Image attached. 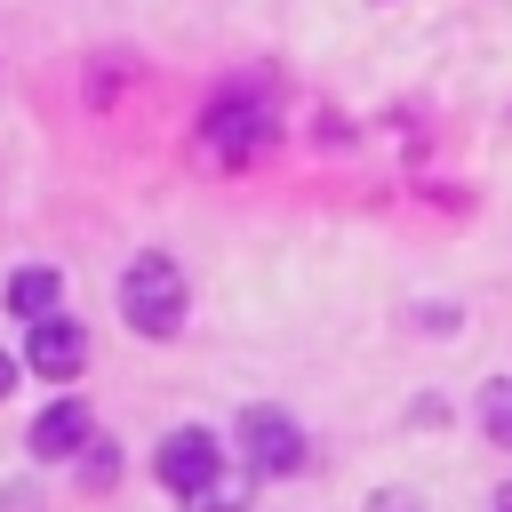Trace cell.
Returning a JSON list of instances; mask_svg holds the SVG:
<instances>
[{
	"label": "cell",
	"instance_id": "obj_10",
	"mask_svg": "<svg viewBox=\"0 0 512 512\" xmlns=\"http://www.w3.org/2000/svg\"><path fill=\"white\" fill-rule=\"evenodd\" d=\"M112 472H120V448H112V440H88V448H80V480H88V488H112Z\"/></svg>",
	"mask_w": 512,
	"mask_h": 512
},
{
	"label": "cell",
	"instance_id": "obj_2",
	"mask_svg": "<svg viewBox=\"0 0 512 512\" xmlns=\"http://www.w3.org/2000/svg\"><path fill=\"white\" fill-rule=\"evenodd\" d=\"M200 144H208V160L240 168V160H256V152L272 144V112H264L256 96H224V104H208V120H200Z\"/></svg>",
	"mask_w": 512,
	"mask_h": 512
},
{
	"label": "cell",
	"instance_id": "obj_9",
	"mask_svg": "<svg viewBox=\"0 0 512 512\" xmlns=\"http://www.w3.org/2000/svg\"><path fill=\"white\" fill-rule=\"evenodd\" d=\"M480 424H488L496 448H512V376L504 384H480Z\"/></svg>",
	"mask_w": 512,
	"mask_h": 512
},
{
	"label": "cell",
	"instance_id": "obj_7",
	"mask_svg": "<svg viewBox=\"0 0 512 512\" xmlns=\"http://www.w3.org/2000/svg\"><path fill=\"white\" fill-rule=\"evenodd\" d=\"M56 288H64L56 264H16V272H8V312H16L24 328H32V320H56Z\"/></svg>",
	"mask_w": 512,
	"mask_h": 512
},
{
	"label": "cell",
	"instance_id": "obj_1",
	"mask_svg": "<svg viewBox=\"0 0 512 512\" xmlns=\"http://www.w3.org/2000/svg\"><path fill=\"white\" fill-rule=\"evenodd\" d=\"M120 312L136 336H176L184 328V272L168 256H136L120 272Z\"/></svg>",
	"mask_w": 512,
	"mask_h": 512
},
{
	"label": "cell",
	"instance_id": "obj_11",
	"mask_svg": "<svg viewBox=\"0 0 512 512\" xmlns=\"http://www.w3.org/2000/svg\"><path fill=\"white\" fill-rule=\"evenodd\" d=\"M8 392H16V360L0 352V400H8Z\"/></svg>",
	"mask_w": 512,
	"mask_h": 512
},
{
	"label": "cell",
	"instance_id": "obj_3",
	"mask_svg": "<svg viewBox=\"0 0 512 512\" xmlns=\"http://www.w3.org/2000/svg\"><path fill=\"white\" fill-rule=\"evenodd\" d=\"M152 472H160V488H176V496H200V488L224 472V456H216V432H200V424L168 432V440L152 448Z\"/></svg>",
	"mask_w": 512,
	"mask_h": 512
},
{
	"label": "cell",
	"instance_id": "obj_8",
	"mask_svg": "<svg viewBox=\"0 0 512 512\" xmlns=\"http://www.w3.org/2000/svg\"><path fill=\"white\" fill-rule=\"evenodd\" d=\"M184 512H248V480H232V472H216L200 496H184Z\"/></svg>",
	"mask_w": 512,
	"mask_h": 512
},
{
	"label": "cell",
	"instance_id": "obj_4",
	"mask_svg": "<svg viewBox=\"0 0 512 512\" xmlns=\"http://www.w3.org/2000/svg\"><path fill=\"white\" fill-rule=\"evenodd\" d=\"M240 448H248V464L272 472V480L304 464V432H296L288 408H248V416H240Z\"/></svg>",
	"mask_w": 512,
	"mask_h": 512
},
{
	"label": "cell",
	"instance_id": "obj_5",
	"mask_svg": "<svg viewBox=\"0 0 512 512\" xmlns=\"http://www.w3.org/2000/svg\"><path fill=\"white\" fill-rule=\"evenodd\" d=\"M24 360H32V376H80L88 368V336H80V320H32V336H24Z\"/></svg>",
	"mask_w": 512,
	"mask_h": 512
},
{
	"label": "cell",
	"instance_id": "obj_6",
	"mask_svg": "<svg viewBox=\"0 0 512 512\" xmlns=\"http://www.w3.org/2000/svg\"><path fill=\"white\" fill-rule=\"evenodd\" d=\"M96 440V416L80 408V400H48L40 416H32V456H80Z\"/></svg>",
	"mask_w": 512,
	"mask_h": 512
},
{
	"label": "cell",
	"instance_id": "obj_12",
	"mask_svg": "<svg viewBox=\"0 0 512 512\" xmlns=\"http://www.w3.org/2000/svg\"><path fill=\"white\" fill-rule=\"evenodd\" d=\"M496 512H512V488H504V504H496Z\"/></svg>",
	"mask_w": 512,
	"mask_h": 512
}]
</instances>
